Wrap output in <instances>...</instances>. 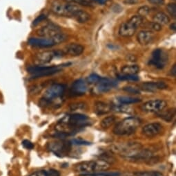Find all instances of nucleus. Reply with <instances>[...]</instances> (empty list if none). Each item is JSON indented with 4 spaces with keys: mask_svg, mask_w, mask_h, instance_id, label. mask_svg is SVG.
I'll return each instance as SVG.
<instances>
[{
    "mask_svg": "<svg viewBox=\"0 0 176 176\" xmlns=\"http://www.w3.org/2000/svg\"><path fill=\"white\" fill-rule=\"evenodd\" d=\"M89 118L81 114H73L66 115L58 121L55 130H57L54 137L59 139L76 133L77 131L85 128L90 124Z\"/></svg>",
    "mask_w": 176,
    "mask_h": 176,
    "instance_id": "obj_1",
    "label": "nucleus"
},
{
    "mask_svg": "<svg viewBox=\"0 0 176 176\" xmlns=\"http://www.w3.org/2000/svg\"><path fill=\"white\" fill-rule=\"evenodd\" d=\"M111 167L109 162L103 159L90 160L80 162L75 166L74 170L81 175L92 174L107 171Z\"/></svg>",
    "mask_w": 176,
    "mask_h": 176,
    "instance_id": "obj_2",
    "label": "nucleus"
},
{
    "mask_svg": "<svg viewBox=\"0 0 176 176\" xmlns=\"http://www.w3.org/2000/svg\"><path fill=\"white\" fill-rule=\"evenodd\" d=\"M141 124L140 119L136 117L125 118L116 124L113 128V133L117 135H129L134 133Z\"/></svg>",
    "mask_w": 176,
    "mask_h": 176,
    "instance_id": "obj_3",
    "label": "nucleus"
},
{
    "mask_svg": "<svg viewBox=\"0 0 176 176\" xmlns=\"http://www.w3.org/2000/svg\"><path fill=\"white\" fill-rule=\"evenodd\" d=\"M65 92V86L63 84H53L46 90L44 97L40 100L39 104L41 106L46 107L50 105H53L61 99Z\"/></svg>",
    "mask_w": 176,
    "mask_h": 176,
    "instance_id": "obj_4",
    "label": "nucleus"
},
{
    "mask_svg": "<svg viewBox=\"0 0 176 176\" xmlns=\"http://www.w3.org/2000/svg\"><path fill=\"white\" fill-rule=\"evenodd\" d=\"M80 7L71 3H65L55 1L52 4L51 10L56 15L61 17H72L78 10Z\"/></svg>",
    "mask_w": 176,
    "mask_h": 176,
    "instance_id": "obj_5",
    "label": "nucleus"
},
{
    "mask_svg": "<svg viewBox=\"0 0 176 176\" xmlns=\"http://www.w3.org/2000/svg\"><path fill=\"white\" fill-rule=\"evenodd\" d=\"M48 149L56 156L64 158L70 153L72 148L71 141L64 139L56 140L48 144Z\"/></svg>",
    "mask_w": 176,
    "mask_h": 176,
    "instance_id": "obj_6",
    "label": "nucleus"
},
{
    "mask_svg": "<svg viewBox=\"0 0 176 176\" xmlns=\"http://www.w3.org/2000/svg\"><path fill=\"white\" fill-rule=\"evenodd\" d=\"M63 65L58 66H32L27 68V71L29 73L33 75V78H40L42 76H50L61 70Z\"/></svg>",
    "mask_w": 176,
    "mask_h": 176,
    "instance_id": "obj_7",
    "label": "nucleus"
},
{
    "mask_svg": "<svg viewBox=\"0 0 176 176\" xmlns=\"http://www.w3.org/2000/svg\"><path fill=\"white\" fill-rule=\"evenodd\" d=\"M168 62V56L161 49H155L152 53V57L149 62V64L159 70L165 67Z\"/></svg>",
    "mask_w": 176,
    "mask_h": 176,
    "instance_id": "obj_8",
    "label": "nucleus"
},
{
    "mask_svg": "<svg viewBox=\"0 0 176 176\" xmlns=\"http://www.w3.org/2000/svg\"><path fill=\"white\" fill-rule=\"evenodd\" d=\"M167 106V103L164 100L156 99L149 100L141 106L142 110L146 112L158 113L162 111Z\"/></svg>",
    "mask_w": 176,
    "mask_h": 176,
    "instance_id": "obj_9",
    "label": "nucleus"
},
{
    "mask_svg": "<svg viewBox=\"0 0 176 176\" xmlns=\"http://www.w3.org/2000/svg\"><path fill=\"white\" fill-rule=\"evenodd\" d=\"M61 32V28L53 23L47 24L45 26L41 27L37 31V34L39 37L51 38L58 33Z\"/></svg>",
    "mask_w": 176,
    "mask_h": 176,
    "instance_id": "obj_10",
    "label": "nucleus"
},
{
    "mask_svg": "<svg viewBox=\"0 0 176 176\" xmlns=\"http://www.w3.org/2000/svg\"><path fill=\"white\" fill-rule=\"evenodd\" d=\"M56 56H57V53L55 51H44L39 52L35 54L33 62L38 65H45L51 62L52 60Z\"/></svg>",
    "mask_w": 176,
    "mask_h": 176,
    "instance_id": "obj_11",
    "label": "nucleus"
},
{
    "mask_svg": "<svg viewBox=\"0 0 176 176\" xmlns=\"http://www.w3.org/2000/svg\"><path fill=\"white\" fill-rule=\"evenodd\" d=\"M162 130V125L160 123L149 124L142 128V133L144 136L152 138L158 136Z\"/></svg>",
    "mask_w": 176,
    "mask_h": 176,
    "instance_id": "obj_12",
    "label": "nucleus"
},
{
    "mask_svg": "<svg viewBox=\"0 0 176 176\" xmlns=\"http://www.w3.org/2000/svg\"><path fill=\"white\" fill-rule=\"evenodd\" d=\"M96 86V89L100 93L108 92L113 88L118 86V83L113 79L107 78H101Z\"/></svg>",
    "mask_w": 176,
    "mask_h": 176,
    "instance_id": "obj_13",
    "label": "nucleus"
},
{
    "mask_svg": "<svg viewBox=\"0 0 176 176\" xmlns=\"http://www.w3.org/2000/svg\"><path fill=\"white\" fill-rule=\"evenodd\" d=\"M29 45L35 46L40 47V48H48L55 45V44L51 38L48 37H41V38H36V37H31L29 40Z\"/></svg>",
    "mask_w": 176,
    "mask_h": 176,
    "instance_id": "obj_14",
    "label": "nucleus"
},
{
    "mask_svg": "<svg viewBox=\"0 0 176 176\" xmlns=\"http://www.w3.org/2000/svg\"><path fill=\"white\" fill-rule=\"evenodd\" d=\"M167 87V85L164 82H145L141 83L139 86L140 89L150 92H155L158 90H165Z\"/></svg>",
    "mask_w": 176,
    "mask_h": 176,
    "instance_id": "obj_15",
    "label": "nucleus"
},
{
    "mask_svg": "<svg viewBox=\"0 0 176 176\" xmlns=\"http://www.w3.org/2000/svg\"><path fill=\"white\" fill-rule=\"evenodd\" d=\"M84 51V47L77 43H71L66 46L62 49V53L64 55H70L71 56H80Z\"/></svg>",
    "mask_w": 176,
    "mask_h": 176,
    "instance_id": "obj_16",
    "label": "nucleus"
},
{
    "mask_svg": "<svg viewBox=\"0 0 176 176\" xmlns=\"http://www.w3.org/2000/svg\"><path fill=\"white\" fill-rule=\"evenodd\" d=\"M87 84L85 81L79 79L75 81L71 88V94L73 96H81L86 93Z\"/></svg>",
    "mask_w": 176,
    "mask_h": 176,
    "instance_id": "obj_17",
    "label": "nucleus"
},
{
    "mask_svg": "<svg viewBox=\"0 0 176 176\" xmlns=\"http://www.w3.org/2000/svg\"><path fill=\"white\" fill-rule=\"evenodd\" d=\"M136 28L134 27L128 20L120 25L119 28V34L122 37H131L136 33Z\"/></svg>",
    "mask_w": 176,
    "mask_h": 176,
    "instance_id": "obj_18",
    "label": "nucleus"
},
{
    "mask_svg": "<svg viewBox=\"0 0 176 176\" xmlns=\"http://www.w3.org/2000/svg\"><path fill=\"white\" fill-rule=\"evenodd\" d=\"M137 41L140 45H147L153 41L154 39V33L151 31H140L137 36Z\"/></svg>",
    "mask_w": 176,
    "mask_h": 176,
    "instance_id": "obj_19",
    "label": "nucleus"
},
{
    "mask_svg": "<svg viewBox=\"0 0 176 176\" xmlns=\"http://www.w3.org/2000/svg\"><path fill=\"white\" fill-rule=\"evenodd\" d=\"M112 110V105L107 104V103L104 102H97L94 107V112L97 115H102L107 114L109 112Z\"/></svg>",
    "mask_w": 176,
    "mask_h": 176,
    "instance_id": "obj_20",
    "label": "nucleus"
},
{
    "mask_svg": "<svg viewBox=\"0 0 176 176\" xmlns=\"http://www.w3.org/2000/svg\"><path fill=\"white\" fill-rule=\"evenodd\" d=\"M73 17L77 22L85 23L90 19V15L87 12L81 10V9H80V10H78L75 12Z\"/></svg>",
    "mask_w": 176,
    "mask_h": 176,
    "instance_id": "obj_21",
    "label": "nucleus"
},
{
    "mask_svg": "<svg viewBox=\"0 0 176 176\" xmlns=\"http://www.w3.org/2000/svg\"><path fill=\"white\" fill-rule=\"evenodd\" d=\"M154 22L158 23L160 25H166L170 22V18L167 15L163 12H158L153 17Z\"/></svg>",
    "mask_w": 176,
    "mask_h": 176,
    "instance_id": "obj_22",
    "label": "nucleus"
},
{
    "mask_svg": "<svg viewBox=\"0 0 176 176\" xmlns=\"http://www.w3.org/2000/svg\"><path fill=\"white\" fill-rule=\"evenodd\" d=\"M117 101L119 103V105H126L139 103L141 101V99L131 96H119L117 98Z\"/></svg>",
    "mask_w": 176,
    "mask_h": 176,
    "instance_id": "obj_23",
    "label": "nucleus"
},
{
    "mask_svg": "<svg viewBox=\"0 0 176 176\" xmlns=\"http://www.w3.org/2000/svg\"><path fill=\"white\" fill-rule=\"evenodd\" d=\"M175 115V109H169L166 111H161L158 113V115L163 120L170 122L174 118Z\"/></svg>",
    "mask_w": 176,
    "mask_h": 176,
    "instance_id": "obj_24",
    "label": "nucleus"
},
{
    "mask_svg": "<svg viewBox=\"0 0 176 176\" xmlns=\"http://www.w3.org/2000/svg\"><path fill=\"white\" fill-rule=\"evenodd\" d=\"M121 71L124 74L136 75L140 72V67L137 65H125L122 68Z\"/></svg>",
    "mask_w": 176,
    "mask_h": 176,
    "instance_id": "obj_25",
    "label": "nucleus"
},
{
    "mask_svg": "<svg viewBox=\"0 0 176 176\" xmlns=\"http://www.w3.org/2000/svg\"><path fill=\"white\" fill-rule=\"evenodd\" d=\"M115 121L116 118L115 116H109V117H106L102 119L100 125L103 128H108L113 125Z\"/></svg>",
    "mask_w": 176,
    "mask_h": 176,
    "instance_id": "obj_26",
    "label": "nucleus"
},
{
    "mask_svg": "<svg viewBox=\"0 0 176 176\" xmlns=\"http://www.w3.org/2000/svg\"><path fill=\"white\" fill-rule=\"evenodd\" d=\"M142 25H144V27L146 28V29L148 31H160L162 29V25H160L158 23L154 22H146V23H144Z\"/></svg>",
    "mask_w": 176,
    "mask_h": 176,
    "instance_id": "obj_27",
    "label": "nucleus"
},
{
    "mask_svg": "<svg viewBox=\"0 0 176 176\" xmlns=\"http://www.w3.org/2000/svg\"><path fill=\"white\" fill-rule=\"evenodd\" d=\"M51 38L53 40V41H54L55 45H59V44H61L67 41L68 39V36L67 35V34L60 32L58 33L57 35H55L53 37H51Z\"/></svg>",
    "mask_w": 176,
    "mask_h": 176,
    "instance_id": "obj_28",
    "label": "nucleus"
},
{
    "mask_svg": "<svg viewBox=\"0 0 176 176\" xmlns=\"http://www.w3.org/2000/svg\"><path fill=\"white\" fill-rule=\"evenodd\" d=\"M131 23V24L133 25L134 27H136V29H137L138 27H140L142 26V25L144 23V17L140 16V15H134V16L131 17L129 20H128Z\"/></svg>",
    "mask_w": 176,
    "mask_h": 176,
    "instance_id": "obj_29",
    "label": "nucleus"
},
{
    "mask_svg": "<svg viewBox=\"0 0 176 176\" xmlns=\"http://www.w3.org/2000/svg\"><path fill=\"white\" fill-rule=\"evenodd\" d=\"M118 78L120 81H137L139 80V77L136 75H129V74H122L118 75Z\"/></svg>",
    "mask_w": 176,
    "mask_h": 176,
    "instance_id": "obj_30",
    "label": "nucleus"
},
{
    "mask_svg": "<svg viewBox=\"0 0 176 176\" xmlns=\"http://www.w3.org/2000/svg\"><path fill=\"white\" fill-rule=\"evenodd\" d=\"M120 174L118 172H100L92 174L81 175V176H119Z\"/></svg>",
    "mask_w": 176,
    "mask_h": 176,
    "instance_id": "obj_31",
    "label": "nucleus"
},
{
    "mask_svg": "<svg viewBox=\"0 0 176 176\" xmlns=\"http://www.w3.org/2000/svg\"><path fill=\"white\" fill-rule=\"evenodd\" d=\"M136 176H164L162 173L158 171H141L135 173Z\"/></svg>",
    "mask_w": 176,
    "mask_h": 176,
    "instance_id": "obj_32",
    "label": "nucleus"
},
{
    "mask_svg": "<svg viewBox=\"0 0 176 176\" xmlns=\"http://www.w3.org/2000/svg\"><path fill=\"white\" fill-rule=\"evenodd\" d=\"M64 1L68 3H75V4L85 6H90L93 4L92 0H64Z\"/></svg>",
    "mask_w": 176,
    "mask_h": 176,
    "instance_id": "obj_33",
    "label": "nucleus"
},
{
    "mask_svg": "<svg viewBox=\"0 0 176 176\" xmlns=\"http://www.w3.org/2000/svg\"><path fill=\"white\" fill-rule=\"evenodd\" d=\"M166 11L172 17H176V4L175 3H169L166 6Z\"/></svg>",
    "mask_w": 176,
    "mask_h": 176,
    "instance_id": "obj_34",
    "label": "nucleus"
},
{
    "mask_svg": "<svg viewBox=\"0 0 176 176\" xmlns=\"http://www.w3.org/2000/svg\"><path fill=\"white\" fill-rule=\"evenodd\" d=\"M151 11V8L148 6H141L137 10V14L138 15H140L141 17H145L146 15L149 14Z\"/></svg>",
    "mask_w": 176,
    "mask_h": 176,
    "instance_id": "obj_35",
    "label": "nucleus"
},
{
    "mask_svg": "<svg viewBox=\"0 0 176 176\" xmlns=\"http://www.w3.org/2000/svg\"><path fill=\"white\" fill-rule=\"evenodd\" d=\"M41 176H60L59 172L54 170V169H50L48 171H40Z\"/></svg>",
    "mask_w": 176,
    "mask_h": 176,
    "instance_id": "obj_36",
    "label": "nucleus"
},
{
    "mask_svg": "<svg viewBox=\"0 0 176 176\" xmlns=\"http://www.w3.org/2000/svg\"><path fill=\"white\" fill-rule=\"evenodd\" d=\"M100 78H101V77L97 74H92L87 78V82L89 84H97L99 82Z\"/></svg>",
    "mask_w": 176,
    "mask_h": 176,
    "instance_id": "obj_37",
    "label": "nucleus"
},
{
    "mask_svg": "<svg viewBox=\"0 0 176 176\" xmlns=\"http://www.w3.org/2000/svg\"><path fill=\"white\" fill-rule=\"evenodd\" d=\"M123 90L128 93H130L131 94H140V89H137L134 87L132 86H126L123 88Z\"/></svg>",
    "mask_w": 176,
    "mask_h": 176,
    "instance_id": "obj_38",
    "label": "nucleus"
},
{
    "mask_svg": "<svg viewBox=\"0 0 176 176\" xmlns=\"http://www.w3.org/2000/svg\"><path fill=\"white\" fill-rule=\"evenodd\" d=\"M46 18H47L46 15H45V14L39 15V16L37 17V18H35V20L33 22V26H34V27L37 26V25L39 24L41 22H42L44 21Z\"/></svg>",
    "mask_w": 176,
    "mask_h": 176,
    "instance_id": "obj_39",
    "label": "nucleus"
},
{
    "mask_svg": "<svg viewBox=\"0 0 176 176\" xmlns=\"http://www.w3.org/2000/svg\"><path fill=\"white\" fill-rule=\"evenodd\" d=\"M86 105L84 103H73V104H71L70 105L71 107V110H76L78 109H84Z\"/></svg>",
    "mask_w": 176,
    "mask_h": 176,
    "instance_id": "obj_40",
    "label": "nucleus"
},
{
    "mask_svg": "<svg viewBox=\"0 0 176 176\" xmlns=\"http://www.w3.org/2000/svg\"><path fill=\"white\" fill-rule=\"evenodd\" d=\"M43 89V86H33L30 87V92L31 94H37L41 92V90Z\"/></svg>",
    "mask_w": 176,
    "mask_h": 176,
    "instance_id": "obj_41",
    "label": "nucleus"
},
{
    "mask_svg": "<svg viewBox=\"0 0 176 176\" xmlns=\"http://www.w3.org/2000/svg\"><path fill=\"white\" fill-rule=\"evenodd\" d=\"M22 145L25 148V149H29V150L33 149L34 148V144L32 142H31L30 141L27 140V139L24 140L22 141Z\"/></svg>",
    "mask_w": 176,
    "mask_h": 176,
    "instance_id": "obj_42",
    "label": "nucleus"
},
{
    "mask_svg": "<svg viewBox=\"0 0 176 176\" xmlns=\"http://www.w3.org/2000/svg\"><path fill=\"white\" fill-rule=\"evenodd\" d=\"M72 144H76V145H90V143L86 141H83L80 139H73L71 141Z\"/></svg>",
    "mask_w": 176,
    "mask_h": 176,
    "instance_id": "obj_43",
    "label": "nucleus"
},
{
    "mask_svg": "<svg viewBox=\"0 0 176 176\" xmlns=\"http://www.w3.org/2000/svg\"><path fill=\"white\" fill-rule=\"evenodd\" d=\"M150 4L156 5V6H162L164 4V0H148Z\"/></svg>",
    "mask_w": 176,
    "mask_h": 176,
    "instance_id": "obj_44",
    "label": "nucleus"
},
{
    "mask_svg": "<svg viewBox=\"0 0 176 176\" xmlns=\"http://www.w3.org/2000/svg\"><path fill=\"white\" fill-rule=\"evenodd\" d=\"M139 2V0H124V3L125 4H128V5H133V4H137Z\"/></svg>",
    "mask_w": 176,
    "mask_h": 176,
    "instance_id": "obj_45",
    "label": "nucleus"
},
{
    "mask_svg": "<svg viewBox=\"0 0 176 176\" xmlns=\"http://www.w3.org/2000/svg\"><path fill=\"white\" fill-rule=\"evenodd\" d=\"M127 60L128 61H130V62H135V61H136L137 58H136V56H135L134 55H127Z\"/></svg>",
    "mask_w": 176,
    "mask_h": 176,
    "instance_id": "obj_46",
    "label": "nucleus"
},
{
    "mask_svg": "<svg viewBox=\"0 0 176 176\" xmlns=\"http://www.w3.org/2000/svg\"><path fill=\"white\" fill-rule=\"evenodd\" d=\"M171 75L174 77L176 76V65L174 64L171 70Z\"/></svg>",
    "mask_w": 176,
    "mask_h": 176,
    "instance_id": "obj_47",
    "label": "nucleus"
},
{
    "mask_svg": "<svg viewBox=\"0 0 176 176\" xmlns=\"http://www.w3.org/2000/svg\"><path fill=\"white\" fill-rule=\"evenodd\" d=\"M92 1H93V0H92ZM93 1L96 2L97 3H98V4H105L106 2H107V0H93Z\"/></svg>",
    "mask_w": 176,
    "mask_h": 176,
    "instance_id": "obj_48",
    "label": "nucleus"
},
{
    "mask_svg": "<svg viewBox=\"0 0 176 176\" xmlns=\"http://www.w3.org/2000/svg\"><path fill=\"white\" fill-rule=\"evenodd\" d=\"M170 29H171L172 31H175V30H176V24H175V22H174V23H172V24H171Z\"/></svg>",
    "mask_w": 176,
    "mask_h": 176,
    "instance_id": "obj_49",
    "label": "nucleus"
},
{
    "mask_svg": "<svg viewBox=\"0 0 176 176\" xmlns=\"http://www.w3.org/2000/svg\"><path fill=\"white\" fill-rule=\"evenodd\" d=\"M29 176H41V174H40V171H36V172H35L33 173V174H32L31 175H30Z\"/></svg>",
    "mask_w": 176,
    "mask_h": 176,
    "instance_id": "obj_50",
    "label": "nucleus"
},
{
    "mask_svg": "<svg viewBox=\"0 0 176 176\" xmlns=\"http://www.w3.org/2000/svg\"><path fill=\"white\" fill-rule=\"evenodd\" d=\"M56 1H58V0H56Z\"/></svg>",
    "mask_w": 176,
    "mask_h": 176,
    "instance_id": "obj_51",
    "label": "nucleus"
}]
</instances>
